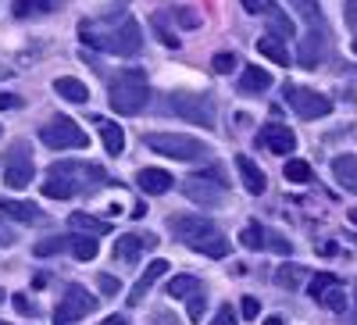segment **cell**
Listing matches in <instances>:
<instances>
[{"label": "cell", "instance_id": "obj_1", "mask_svg": "<svg viewBox=\"0 0 357 325\" xmlns=\"http://www.w3.org/2000/svg\"><path fill=\"white\" fill-rule=\"evenodd\" d=\"M107 186V172L93 161H54L47 168V183L40 186L50 200H68L79 193H97Z\"/></svg>", "mask_w": 357, "mask_h": 325}, {"label": "cell", "instance_id": "obj_2", "mask_svg": "<svg viewBox=\"0 0 357 325\" xmlns=\"http://www.w3.org/2000/svg\"><path fill=\"white\" fill-rule=\"evenodd\" d=\"M168 229L178 243H186L190 250H197L204 257H225L229 254L225 232L204 215H175V218H168Z\"/></svg>", "mask_w": 357, "mask_h": 325}, {"label": "cell", "instance_id": "obj_3", "mask_svg": "<svg viewBox=\"0 0 357 325\" xmlns=\"http://www.w3.org/2000/svg\"><path fill=\"white\" fill-rule=\"evenodd\" d=\"M79 36H82L86 47H97V50H107V54H118V57H136L139 47H143V33L132 18H122L118 29H100V22H82Z\"/></svg>", "mask_w": 357, "mask_h": 325}, {"label": "cell", "instance_id": "obj_4", "mask_svg": "<svg viewBox=\"0 0 357 325\" xmlns=\"http://www.w3.org/2000/svg\"><path fill=\"white\" fill-rule=\"evenodd\" d=\"M107 100H111L114 114H139L146 104H151L146 72L143 68H122L107 86Z\"/></svg>", "mask_w": 357, "mask_h": 325}, {"label": "cell", "instance_id": "obj_5", "mask_svg": "<svg viewBox=\"0 0 357 325\" xmlns=\"http://www.w3.org/2000/svg\"><path fill=\"white\" fill-rule=\"evenodd\" d=\"M154 154L172 158V161H204L211 154V146L200 143L197 136H183V133H146L143 139Z\"/></svg>", "mask_w": 357, "mask_h": 325}, {"label": "cell", "instance_id": "obj_6", "mask_svg": "<svg viewBox=\"0 0 357 325\" xmlns=\"http://www.w3.org/2000/svg\"><path fill=\"white\" fill-rule=\"evenodd\" d=\"M168 111L175 118H183L190 126H204V129H215V100L207 93H168Z\"/></svg>", "mask_w": 357, "mask_h": 325}, {"label": "cell", "instance_id": "obj_7", "mask_svg": "<svg viewBox=\"0 0 357 325\" xmlns=\"http://www.w3.org/2000/svg\"><path fill=\"white\" fill-rule=\"evenodd\" d=\"M36 175V165H33V146L29 139H11L8 151H4V183L11 190H25Z\"/></svg>", "mask_w": 357, "mask_h": 325}, {"label": "cell", "instance_id": "obj_8", "mask_svg": "<svg viewBox=\"0 0 357 325\" xmlns=\"http://www.w3.org/2000/svg\"><path fill=\"white\" fill-rule=\"evenodd\" d=\"M40 139L50 146V151H86L89 146V136L72 122L68 114H57L40 129Z\"/></svg>", "mask_w": 357, "mask_h": 325}, {"label": "cell", "instance_id": "obj_9", "mask_svg": "<svg viewBox=\"0 0 357 325\" xmlns=\"http://www.w3.org/2000/svg\"><path fill=\"white\" fill-rule=\"evenodd\" d=\"M100 304V297H93V293H86V286H68L65 297L57 301V311H54V322L57 325H72L86 315H93Z\"/></svg>", "mask_w": 357, "mask_h": 325}, {"label": "cell", "instance_id": "obj_10", "mask_svg": "<svg viewBox=\"0 0 357 325\" xmlns=\"http://www.w3.org/2000/svg\"><path fill=\"white\" fill-rule=\"evenodd\" d=\"M286 104L296 111V118H304V122L333 114V100L325 97V93L307 90V86H286Z\"/></svg>", "mask_w": 357, "mask_h": 325}, {"label": "cell", "instance_id": "obj_11", "mask_svg": "<svg viewBox=\"0 0 357 325\" xmlns=\"http://www.w3.org/2000/svg\"><path fill=\"white\" fill-rule=\"evenodd\" d=\"M183 193L186 200L200 204V208H218L222 204V183H211V179H200V175H190V179H183Z\"/></svg>", "mask_w": 357, "mask_h": 325}, {"label": "cell", "instance_id": "obj_12", "mask_svg": "<svg viewBox=\"0 0 357 325\" xmlns=\"http://www.w3.org/2000/svg\"><path fill=\"white\" fill-rule=\"evenodd\" d=\"M154 247H158L154 232H126V236H118V240H114V257L132 264L143 250H154Z\"/></svg>", "mask_w": 357, "mask_h": 325}, {"label": "cell", "instance_id": "obj_13", "mask_svg": "<svg viewBox=\"0 0 357 325\" xmlns=\"http://www.w3.org/2000/svg\"><path fill=\"white\" fill-rule=\"evenodd\" d=\"M325 54H329V36H325V29L311 25V33L301 40V50H296V61H301L304 68H314L325 61Z\"/></svg>", "mask_w": 357, "mask_h": 325}, {"label": "cell", "instance_id": "obj_14", "mask_svg": "<svg viewBox=\"0 0 357 325\" xmlns=\"http://www.w3.org/2000/svg\"><path fill=\"white\" fill-rule=\"evenodd\" d=\"M257 139H261V146H268L272 154H293V151H296V136H293V129H286V126H279V122L264 126Z\"/></svg>", "mask_w": 357, "mask_h": 325}, {"label": "cell", "instance_id": "obj_15", "mask_svg": "<svg viewBox=\"0 0 357 325\" xmlns=\"http://www.w3.org/2000/svg\"><path fill=\"white\" fill-rule=\"evenodd\" d=\"M264 22H268V36H275V40H282V43L296 36L293 18H289L279 4H264Z\"/></svg>", "mask_w": 357, "mask_h": 325}, {"label": "cell", "instance_id": "obj_16", "mask_svg": "<svg viewBox=\"0 0 357 325\" xmlns=\"http://www.w3.org/2000/svg\"><path fill=\"white\" fill-rule=\"evenodd\" d=\"M172 175L165 172V168H139L136 172V186L143 190V193H151V197H161V193H168L172 190Z\"/></svg>", "mask_w": 357, "mask_h": 325}, {"label": "cell", "instance_id": "obj_17", "mask_svg": "<svg viewBox=\"0 0 357 325\" xmlns=\"http://www.w3.org/2000/svg\"><path fill=\"white\" fill-rule=\"evenodd\" d=\"M0 211L15 222H25V225H43L47 215L36 208V204H25V200H0Z\"/></svg>", "mask_w": 357, "mask_h": 325}, {"label": "cell", "instance_id": "obj_18", "mask_svg": "<svg viewBox=\"0 0 357 325\" xmlns=\"http://www.w3.org/2000/svg\"><path fill=\"white\" fill-rule=\"evenodd\" d=\"M165 272H168V261H161V257L146 264L143 275H139V279H136V286H132V293H129V304H139V301L146 297V293H151V286H154Z\"/></svg>", "mask_w": 357, "mask_h": 325}, {"label": "cell", "instance_id": "obj_19", "mask_svg": "<svg viewBox=\"0 0 357 325\" xmlns=\"http://www.w3.org/2000/svg\"><path fill=\"white\" fill-rule=\"evenodd\" d=\"M236 172H240L243 190H247L250 197H261V193H264V186H268V183H264V172H261V168H257V165H254L247 154H240V158H236Z\"/></svg>", "mask_w": 357, "mask_h": 325}, {"label": "cell", "instance_id": "obj_20", "mask_svg": "<svg viewBox=\"0 0 357 325\" xmlns=\"http://www.w3.org/2000/svg\"><path fill=\"white\" fill-rule=\"evenodd\" d=\"M333 175H336V183L350 193H357V154H340L333 158Z\"/></svg>", "mask_w": 357, "mask_h": 325}, {"label": "cell", "instance_id": "obj_21", "mask_svg": "<svg viewBox=\"0 0 357 325\" xmlns=\"http://www.w3.org/2000/svg\"><path fill=\"white\" fill-rule=\"evenodd\" d=\"M54 93H57V97H65L68 104H86V100H89L86 82H79V79H72V75L54 79Z\"/></svg>", "mask_w": 357, "mask_h": 325}, {"label": "cell", "instance_id": "obj_22", "mask_svg": "<svg viewBox=\"0 0 357 325\" xmlns=\"http://www.w3.org/2000/svg\"><path fill=\"white\" fill-rule=\"evenodd\" d=\"M68 250H72L75 261H93L97 250H100V243H97L89 232H72V236H68Z\"/></svg>", "mask_w": 357, "mask_h": 325}, {"label": "cell", "instance_id": "obj_23", "mask_svg": "<svg viewBox=\"0 0 357 325\" xmlns=\"http://www.w3.org/2000/svg\"><path fill=\"white\" fill-rule=\"evenodd\" d=\"M257 54H264L268 61H275V65H282V68L293 61L289 50H286V43H282V40H275V36H268V33L257 40Z\"/></svg>", "mask_w": 357, "mask_h": 325}, {"label": "cell", "instance_id": "obj_24", "mask_svg": "<svg viewBox=\"0 0 357 325\" xmlns=\"http://www.w3.org/2000/svg\"><path fill=\"white\" fill-rule=\"evenodd\" d=\"M268 86H272V75H268L264 68H243V75H240V93H264Z\"/></svg>", "mask_w": 357, "mask_h": 325}, {"label": "cell", "instance_id": "obj_25", "mask_svg": "<svg viewBox=\"0 0 357 325\" xmlns=\"http://www.w3.org/2000/svg\"><path fill=\"white\" fill-rule=\"evenodd\" d=\"M100 126V139H104V146H107V154H122L126 151V133H122V126H114V122H97Z\"/></svg>", "mask_w": 357, "mask_h": 325}, {"label": "cell", "instance_id": "obj_26", "mask_svg": "<svg viewBox=\"0 0 357 325\" xmlns=\"http://www.w3.org/2000/svg\"><path fill=\"white\" fill-rule=\"evenodd\" d=\"M11 11H15V18H40V15L54 11V0H15Z\"/></svg>", "mask_w": 357, "mask_h": 325}, {"label": "cell", "instance_id": "obj_27", "mask_svg": "<svg viewBox=\"0 0 357 325\" xmlns=\"http://www.w3.org/2000/svg\"><path fill=\"white\" fill-rule=\"evenodd\" d=\"M68 225H72V232H89V236H104V232L111 229L107 222H100V218H93V215H82V211H72Z\"/></svg>", "mask_w": 357, "mask_h": 325}, {"label": "cell", "instance_id": "obj_28", "mask_svg": "<svg viewBox=\"0 0 357 325\" xmlns=\"http://www.w3.org/2000/svg\"><path fill=\"white\" fill-rule=\"evenodd\" d=\"M318 304H321V308H329V311H340V315H343V311L350 308V297L343 293V286H340V282H333L329 289H325V297H321Z\"/></svg>", "mask_w": 357, "mask_h": 325}, {"label": "cell", "instance_id": "obj_29", "mask_svg": "<svg viewBox=\"0 0 357 325\" xmlns=\"http://www.w3.org/2000/svg\"><path fill=\"white\" fill-rule=\"evenodd\" d=\"M240 243H243L247 250H268V229H261V225H247V229L240 232Z\"/></svg>", "mask_w": 357, "mask_h": 325}, {"label": "cell", "instance_id": "obj_30", "mask_svg": "<svg viewBox=\"0 0 357 325\" xmlns=\"http://www.w3.org/2000/svg\"><path fill=\"white\" fill-rule=\"evenodd\" d=\"M304 275H307L304 264H282V269L275 272V282H279V286H286V289H296Z\"/></svg>", "mask_w": 357, "mask_h": 325}, {"label": "cell", "instance_id": "obj_31", "mask_svg": "<svg viewBox=\"0 0 357 325\" xmlns=\"http://www.w3.org/2000/svg\"><path fill=\"white\" fill-rule=\"evenodd\" d=\"M197 289H200V282H197L193 275H175V279L168 282V289H165V293L175 301V297H190V293H197Z\"/></svg>", "mask_w": 357, "mask_h": 325}, {"label": "cell", "instance_id": "obj_32", "mask_svg": "<svg viewBox=\"0 0 357 325\" xmlns=\"http://www.w3.org/2000/svg\"><path fill=\"white\" fill-rule=\"evenodd\" d=\"M311 165L307 161H301V158H289L286 161V183H311Z\"/></svg>", "mask_w": 357, "mask_h": 325}, {"label": "cell", "instance_id": "obj_33", "mask_svg": "<svg viewBox=\"0 0 357 325\" xmlns=\"http://www.w3.org/2000/svg\"><path fill=\"white\" fill-rule=\"evenodd\" d=\"M61 250H68V236H50V240H40L33 247L36 257H50V254H61Z\"/></svg>", "mask_w": 357, "mask_h": 325}, {"label": "cell", "instance_id": "obj_34", "mask_svg": "<svg viewBox=\"0 0 357 325\" xmlns=\"http://www.w3.org/2000/svg\"><path fill=\"white\" fill-rule=\"evenodd\" d=\"M333 282H340V279H336V275H333V272H318V275H314V279H311V286H307V293H311V301H314V304H318V301H321V297H325V289H329V286H333Z\"/></svg>", "mask_w": 357, "mask_h": 325}, {"label": "cell", "instance_id": "obj_35", "mask_svg": "<svg viewBox=\"0 0 357 325\" xmlns=\"http://www.w3.org/2000/svg\"><path fill=\"white\" fill-rule=\"evenodd\" d=\"M11 304H15V311H18L22 318H36V315H40V304H36V301H29V293H15Z\"/></svg>", "mask_w": 357, "mask_h": 325}, {"label": "cell", "instance_id": "obj_36", "mask_svg": "<svg viewBox=\"0 0 357 325\" xmlns=\"http://www.w3.org/2000/svg\"><path fill=\"white\" fill-rule=\"evenodd\" d=\"M154 33H158V40L165 43V47H172V50H178V43H183V40H175V33H168V25H165V18L161 15H154Z\"/></svg>", "mask_w": 357, "mask_h": 325}, {"label": "cell", "instance_id": "obj_37", "mask_svg": "<svg viewBox=\"0 0 357 325\" xmlns=\"http://www.w3.org/2000/svg\"><path fill=\"white\" fill-rule=\"evenodd\" d=\"M172 18H175L178 25H183V29H197V25H200V15H197L193 8H175V11H172Z\"/></svg>", "mask_w": 357, "mask_h": 325}, {"label": "cell", "instance_id": "obj_38", "mask_svg": "<svg viewBox=\"0 0 357 325\" xmlns=\"http://www.w3.org/2000/svg\"><path fill=\"white\" fill-rule=\"evenodd\" d=\"M97 289L107 293V297H114V293H122V282H118L114 275H107V272H100V275H97Z\"/></svg>", "mask_w": 357, "mask_h": 325}, {"label": "cell", "instance_id": "obj_39", "mask_svg": "<svg viewBox=\"0 0 357 325\" xmlns=\"http://www.w3.org/2000/svg\"><path fill=\"white\" fill-rule=\"evenodd\" d=\"M190 318L193 322H200V315H204V308H207V297H204V289H197V293H190Z\"/></svg>", "mask_w": 357, "mask_h": 325}, {"label": "cell", "instance_id": "obj_40", "mask_svg": "<svg viewBox=\"0 0 357 325\" xmlns=\"http://www.w3.org/2000/svg\"><path fill=\"white\" fill-rule=\"evenodd\" d=\"M211 68H215L218 75H229V72L236 68V54H215V61H211Z\"/></svg>", "mask_w": 357, "mask_h": 325}, {"label": "cell", "instance_id": "obj_41", "mask_svg": "<svg viewBox=\"0 0 357 325\" xmlns=\"http://www.w3.org/2000/svg\"><path fill=\"white\" fill-rule=\"evenodd\" d=\"M268 250H275V254H289V250H293V243L286 240L282 232H268Z\"/></svg>", "mask_w": 357, "mask_h": 325}, {"label": "cell", "instance_id": "obj_42", "mask_svg": "<svg viewBox=\"0 0 357 325\" xmlns=\"http://www.w3.org/2000/svg\"><path fill=\"white\" fill-rule=\"evenodd\" d=\"M15 240H18L15 229L4 222V211H0V247H15Z\"/></svg>", "mask_w": 357, "mask_h": 325}, {"label": "cell", "instance_id": "obj_43", "mask_svg": "<svg viewBox=\"0 0 357 325\" xmlns=\"http://www.w3.org/2000/svg\"><path fill=\"white\" fill-rule=\"evenodd\" d=\"M211 325H236V311H232L229 304H222V308L215 311V318H211Z\"/></svg>", "mask_w": 357, "mask_h": 325}, {"label": "cell", "instance_id": "obj_44", "mask_svg": "<svg viewBox=\"0 0 357 325\" xmlns=\"http://www.w3.org/2000/svg\"><path fill=\"white\" fill-rule=\"evenodd\" d=\"M257 311H261L257 297H243V304H240V315H243L247 322H254V318H257Z\"/></svg>", "mask_w": 357, "mask_h": 325}, {"label": "cell", "instance_id": "obj_45", "mask_svg": "<svg viewBox=\"0 0 357 325\" xmlns=\"http://www.w3.org/2000/svg\"><path fill=\"white\" fill-rule=\"evenodd\" d=\"M15 107H22V97H15V93H0V111H15Z\"/></svg>", "mask_w": 357, "mask_h": 325}, {"label": "cell", "instance_id": "obj_46", "mask_svg": "<svg viewBox=\"0 0 357 325\" xmlns=\"http://www.w3.org/2000/svg\"><path fill=\"white\" fill-rule=\"evenodd\" d=\"M343 11H347V15H343V18H347V25L357 33V0H347V8H343Z\"/></svg>", "mask_w": 357, "mask_h": 325}, {"label": "cell", "instance_id": "obj_47", "mask_svg": "<svg viewBox=\"0 0 357 325\" xmlns=\"http://www.w3.org/2000/svg\"><path fill=\"white\" fill-rule=\"evenodd\" d=\"M240 4H243L250 15H264V0H240Z\"/></svg>", "mask_w": 357, "mask_h": 325}, {"label": "cell", "instance_id": "obj_48", "mask_svg": "<svg viewBox=\"0 0 357 325\" xmlns=\"http://www.w3.org/2000/svg\"><path fill=\"white\" fill-rule=\"evenodd\" d=\"M100 325H129V318H126V315H107Z\"/></svg>", "mask_w": 357, "mask_h": 325}, {"label": "cell", "instance_id": "obj_49", "mask_svg": "<svg viewBox=\"0 0 357 325\" xmlns=\"http://www.w3.org/2000/svg\"><path fill=\"white\" fill-rule=\"evenodd\" d=\"M154 322H161V325H178L175 318H168V311H154Z\"/></svg>", "mask_w": 357, "mask_h": 325}, {"label": "cell", "instance_id": "obj_50", "mask_svg": "<svg viewBox=\"0 0 357 325\" xmlns=\"http://www.w3.org/2000/svg\"><path fill=\"white\" fill-rule=\"evenodd\" d=\"M264 325H286V322H282V315H268V318H264Z\"/></svg>", "mask_w": 357, "mask_h": 325}, {"label": "cell", "instance_id": "obj_51", "mask_svg": "<svg viewBox=\"0 0 357 325\" xmlns=\"http://www.w3.org/2000/svg\"><path fill=\"white\" fill-rule=\"evenodd\" d=\"M350 222H354V225H357V208H354V211H350Z\"/></svg>", "mask_w": 357, "mask_h": 325}, {"label": "cell", "instance_id": "obj_52", "mask_svg": "<svg viewBox=\"0 0 357 325\" xmlns=\"http://www.w3.org/2000/svg\"><path fill=\"white\" fill-rule=\"evenodd\" d=\"M4 301H8V293H4V289H0V304H4Z\"/></svg>", "mask_w": 357, "mask_h": 325}, {"label": "cell", "instance_id": "obj_53", "mask_svg": "<svg viewBox=\"0 0 357 325\" xmlns=\"http://www.w3.org/2000/svg\"><path fill=\"white\" fill-rule=\"evenodd\" d=\"M354 54H357V36H354Z\"/></svg>", "mask_w": 357, "mask_h": 325}, {"label": "cell", "instance_id": "obj_54", "mask_svg": "<svg viewBox=\"0 0 357 325\" xmlns=\"http://www.w3.org/2000/svg\"><path fill=\"white\" fill-rule=\"evenodd\" d=\"M0 325H8V322H0Z\"/></svg>", "mask_w": 357, "mask_h": 325}]
</instances>
